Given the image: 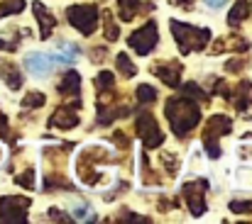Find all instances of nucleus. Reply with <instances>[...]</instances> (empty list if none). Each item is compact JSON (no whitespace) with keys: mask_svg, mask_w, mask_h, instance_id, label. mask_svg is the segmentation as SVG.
<instances>
[{"mask_svg":"<svg viewBox=\"0 0 252 224\" xmlns=\"http://www.w3.org/2000/svg\"><path fill=\"white\" fill-rule=\"evenodd\" d=\"M79 222H86V220H93V210H88V207H79V210H74L71 212Z\"/></svg>","mask_w":252,"mask_h":224,"instance_id":"3","label":"nucleus"},{"mask_svg":"<svg viewBox=\"0 0 252 224\" xmlns=\"http://www.w3.org/2000/svg\"><path fill=\"white\" fill-rule=\"evenodd\" d=\"M225 2H228V0H206V5H208V7H216V10H218V7H223Z\"/></svg>","mask_w":252,"mask_h":224,"instance_id":"4","label":"nucleus"},{"mask_svg":"<svg viewBox=\"0 0 252 224\" xmlns=\"http://www.w3.org/2000/svg\"><path fill=\"white\" fill-rule=\"evenodd\" d=\"M76 56H79V47H74V44H59L57 47V54L52 59L59 61V64H71V61H76Z\"/></svg>","mask_w":252,"mask_h":224,"instance_id":"2","label":"nucleus"},{"mask_svg":"<svg viewBox=\"0 0 252 224\" xmlns=\"http://www.w3.org/2000/svg\"><path fill=\"white\" fill-rule=\"evenodd\" d=\"M25 66H27V71H30L32 75H47L52 69H54V61H52V56L34 51V54H27Z\"/></svg>","mask_w":252,"mask_h":224,"instance_id":"1","label":"nucleus"}]
</instances>
